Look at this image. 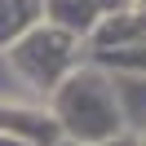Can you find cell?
Instances as JSON below:
<instances>
[{
    "mask_svg": "<svg viewBox=\"0 0 146 146\" xmlns=\"http://www.w3.org/2000/svg\"><path fill=\"white\" fill-rule=\"evenodd\" d=\"M93 146H137V142H128V137H119V133H115V137H106V142H93Z\"/></svg>",
    "mask_w": 146,
    "mask_h": 146,
    "instance_id": "2",
    "label": "cell"
},
{
    "mask_svg": "<svg viewBox=\"0 0 146 146\" xmlns=\"http://www.w3.org/2000/svg\"><path fill=\"white\" fill-rule=\"evenodd\" d=\"M142 146H146V137H142Z\"/></svg>",
    "mask_w": 146,
    "mask_h": 146,
    "instance_id": "3",
    "label": "cell"
},
{
    "mask_svg": "<svg viewBox=\"0 0 146 146\" xmlns=\"http://www.w3.org/2000/svg\"><path fill=\"white\" fill-rule=\"evenodd\" d=\"M80 93H66V98H58V128L71 137H80V142H106V137L119 133V106L115 98L106 93V84L102 80H71Z\"/></svg>",
    "mask_w": 146,
    "mask_h": 146,
    "instance_id": "1",
    "label": "cell"
}]
</instances>
